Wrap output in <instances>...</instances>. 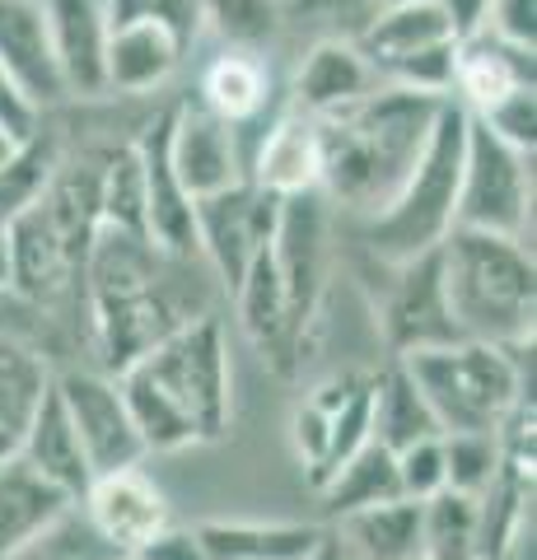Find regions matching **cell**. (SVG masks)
I'll return each instance as SVG.
<instances>
[{"mask_svg": "<svg viewBox=\"0 0 537 560\" xmlns=\"http://www.w3.org/2000/svg\"><path fill=\"white\" fill-rule=\"evenodd\" d=\"M117 388L131 407L145 453H178L220 440L234 416V364L220 318L197 313L192 323L141 350L117 370Z\"/></svg>", "mask_w": 537, "mask_h": 560, "instance_id": "obj_1", "label": "cell"}, {"mask_svg": "<svg viewBox=\"0 0 537 560\" xmlns=\"http://www.w3.org/2000/svg\"><path fill=\"white\" fill-rule=\"evenodd\" d=\"M440 103L444 98L435 94L378 84L365 98H355L351 108L318 117V191L327 201L360 210V215L384 210L411 173V164L421 160L430 127L440 117Z\"/></svg>", "mask_w": 537, "mask_h": 560, "instance_id": "obj_2", "label": "cell"}, {"mask_svg": "<svg viewBox=\"0 0 537 560\" xmlns=\"http://www.w3.org/2000/svg\"><path fill=\"white\" fill-rule=\"evenodd\" d=\"M178 261L187 257H168L141 234L113 230V224L94 230L90 257H84V300H90L94 341L108 370H122L141 350L206 313L173 280Z\"/></svg>", "mask_w": 537, "mask_h": 560, "instance_id": "obj_3", "label": "cell"}, {"mask_svg": "<svg viewBox=\"0 0 537 560\" xmlns=\"http://www.w3.org/2000/svg\"><path fill=\"white\" fill-rule=\"evenodd\" d=\"M98 230V168L90 164H57L38 187L5 220V253H10V294L33 308H57L84 294V257Z\"/></svg>", "mask_w": 537, "mask_h": 560, "instance_id": "obj_4", "label": "cell"}, {"mask_svg": "<svg viewBox=\"0 0 537 560\" xmlns=\"http://www.w3.org/2000/svg\"><path fill=\"white\" fill-rule=\"evenodd\" d=\"M435 253L444 276V300L463 341L533 346L537 271L524 238H500L454 224Z\"/></svg>", "mask_w": 537, "mask_h": 560, "instance_id": "obj_5", "label": "cell"}, {"mask_svg": "<svg viewBox=\"0 0 537 560\" xmlns=\"http://www.w3.org/2000/svg\"><path fill=\"white\" fill-rule=\"evenodd\" d=\"M463 145H467V113L454 98H444L421 160L411 164L388 206L365 215V243L384 267H402V261L435 253L458 224Z\"/></svg>", "mask_w": 537, "mask_h": 560, "instance_id": "obj_6", "label": "cell"}, {"mask_svg": "<svg viewBox=\"0 0 537 560\" xmlns=\"http://www.w3.org/2000/svg\"><path fill=\"white\" fill-rule=\"evenodd\" d=\"M524 346H491V341H448L430 350L397 355L411 383L421 388L425 407L435 411L440 430H505L514 411L524 407Z\"/></svg>", "mask_w": 537, "mask_h": 560, "instance_id": "obj_7", "label": "cell"}, {"mask_svg": "<svg viewBox=\"0 0 537 560\" xmlns=\"http://www.w3.org/2000/svg\"><path fill=\"white\" fill-rule=\"evenodd\" d=\"M528 224H533V154L505 145L487 121L467 117L458 230L528 238Z\"/></svg>", "mask_w": 537, "mask_h": 560, "instance_id": "obj_8", "label": "cell"}, {"mask_svg": "<svg viewBox=\"0 0 537 560\" xmlns=\"http://www.w3.org/2000/svg\"><path fill=\"white\" fill-rule=\"evenodd\" d=\"M51 388H57L66 416H71L94 477H103V471H122V467H141L150 458L141 430H136V420H131V407H127V397L117 388L113 374L71 370V374L51 378Z\"/></svg>", "mask_w": 537, "mask_h": 560, "instance_id": "obj_9", "label": "cell"}, {"mask_svg": "<svg viewBox=\"0 0 537 560\" xmlns=\"http://www.w3.org/2000/svg\"><path fill=\"white\" fill-rule=\"evenodd\" d=\"M276 210H281V197H267L253 183H234L197 201V257L215 271V280L230 294L244 280L253 253L271 243Z\"/></svg>", "mask_w": 537, "mask_h": 560, "instance_id": "obj_10", "label": "cell"}, {"mask_svg": "<svg viewBox=\"0 0 537 560\" xmlns=\"http://www.w3.org/2000/svg\"><path fill=\"white\" fill-rule=\"evenodd\" d=\"M168 164L192 201L244 183L238 127L206 113L201 103H173L168 108Z\"/></svg>", "mask_w": 537, "mask_h": 560, "instance_id": "obj_11", "label": "cell"}, {"mask_svg": "<svg viewBox=\"0 0 537 560\" xmlns=\"http://www.w3.org/2000/svg\"><path fill=\"white\" fill-rule=\"evenodd\" d=\"M323 234H327V206L323 191H300V197H281L271 230V257L285 285V304L294 327L314 318L318 294H323Z\"/></svg>", "mask_w": 537, "mask_h": 560, "instance_id": "obj_12", "label": "cell"}, {"mask_svg": "<svg viewBox=\"0 0 537 560\" xmlns=\"http://www.w3.org/2000/svg\"><path fill=\"white\" fill-rule=\"evenodd\" d=\"M80 514L90 518V528L108 541L117 556L141 551L145 541L168 528V500L160 495L141 467H122V471H103L90 481V490L80 495Z\"/></svg>", "mask_w": 537, "mask_h": 560, "instance_id": "obj_13", "label": "cell"}, {"mask_svg": "<svg viewBox=\"0 0 537 560\" xmlns=\"http://www.w3.org/2000/svg\"><path fill=\"white\" fill-rule=\"evenodd\" d=\"M393 294L384 304V337L393 346V355H411V350L448 346L463 341V331L448 313L444 300V276H440V253H425L416 261L393 267Z\"/></svg>", "mask_w": 537, "mask_h": 560, "instance_id": "obj_14", "label": "cell"}, {"mask_svg": "<svg viewBox=\"0 0 537 560\" xmlns=\"http://www.w3.org/2000/svg\"><path fill=\"white\" fill-rule=\"evenodd\" d=\"M141 154V178H145V234L168 257H197V201L187 197L178 173L168 164V108L136 136Z\"/></svg>", "mask_w": 537, "mask_h": 560, "instance_id": "obj_15", "label": "cell"}, {"mask_svg": "<svg viewBox=\"0 0 537 560\" xmlns=\"http://www.w3.org/2000/svg\"><path fill=\"white\" fill-rule=\"evenodd\" d=\"M318 117L285 103L257 140L253 160H244V183L267 191V197H300V191H318Z\"/></svg>", "mask_w": 537, "mask_h": 560, "instance_id": "obj_16", "label": "cell"}, {"mask_svg": "<svg viewBox=\"0 0 537 560\" xmlns=\"http://www.w3.org/2000/svg\"><path fill=\"white\" fill-rule=\"evenodd\" d=\"M524 84H533V51L495 38L487 28H472L454 43V84H448V98L467 117H487L500 98H510Z\"/></svg>", "mask_w": 537, "mask_h": 560, "instance_id": "obj_17", "label": "cell"}, {"mask_svg": "<svg viewBox=\"0 0 537 560\" xmlns=\"http://www.w3.org/2000/svg\"><path fill=\"white\" fill-rule=\"evenodd\" d=\"M47 38L57 57L66 98H103V51H108V10L103 0H43Z\"/></svg>", "mask_w": 537, "mask_h": 560, "instance_id": "obj_18", "label": "cell"}, {"mask_svg": "<svg viewBox=\"0 0 537 560\" xmlns=\"http://www.w3.org/2000/svg\"><path fill=\"white\" fill-rule=\"evenodd\" d=\"M0 66H5V75L20 84L24 98L38 113L66 103V84H61V70H57L51 38H47L43 0H0Z\"/></svg>", "mask_w": 537, "mask_h": 560, "instance_id": "obj_19", "label": "cell"}, {"mask_svg": "<svg viewBox=\"0 0 537 560\" xmlns=\"http://www.w3.org/2000/svg\"><path fill=\"white\" fill-rule=\"evenodd\" d=\"M370 90H378V75L370 57L360 51V43L346 33V38H323L304 51L290 84V108H300L308 117H327V113L351 108Z\"/></svg>", "mask_w": 537, "mask_h": 560, "instance_id": "obj_20", "label": "cell"}, {"mask_svg": "<svg viewBox=\"0 0 537 560\" xmlns=\"http://www.w3.org/2000/svg\"><path fill=\"white\" fill-rule=\"evenodd\" d=\"M187 47L168 28L150 20L108 24V51H103V90L117 98H141L154 94L168 75L183 66Z\"/></svg>", "mask_w": 537, "mask_h": 560, "instance_id": "obj_21", "label": "cell"}, {"mask_svg": "<svg viewBox=\"0 0 537 560\" xmlns=\"http://www.w3.org/2000/svg\"><path fill=\"white\" fill-rule=\"evenodd\" d=\"M14 453H20V458L38 471L47 486H57L61 495H71L75 504H80V495L94 481V467H90V458H84L80 434L71 425V416H66L57 388H47L43 401L33 407L28 425L20 430V444H14Z\"/></svg>", "mask_w": 537, "mask_h": 560, "instance_id": "obj_22", "label": "cell"}, {"mask_svg": "<svg viewBox=\"0 0 537 560\" xmlns=\"http://www.w3.org/2000/svg\"><path fill=\"white\" fill-rule=\"evenodd\" d=\"M351 38L360 43V51L370 57L374 75H384L388 66L416 57L425 47H444L458 38L454 20L444 14L440 0H393V5L374 10L365 24H360Z\"/></svg>", "mask_w": 537, "mask_h": 560, "instance_id": "obj_23", "label": "cell"}, {"mask_svg": "<svg viewBox=\"0 0 537 560\" xmlns=\"http://www.w3.org/2000/svg\"><path fill=\"white\" fill-rule=\"evenodd\" d=\"M271 98V70L262 51H244V47H220L206 61L201 80H197V103L206 113H215L230 127H248L262 117Z\"/></svg>", "mask_w": 537, "mask_h": 560, "instance_id": "obj_24", "label": "cell"}, {"mask_svg": "<svg viewBox=\"0 0 537 560\" xmlns=\"http://www.w3.org/2000/svg\"><path fill=\"white\" fill-rule=\"evenodd\" d=\"M71 495H61L57 486H47L20 453H10L0 463V560H10L20 547H28L43 528H51L66 510Z\"/></svg>", "mask_w": 537, "mask_h": 560, "instance_id": "obj_25", "label": "cell"}, {"mask_svg": "<svg viewBox=\"0 0 537 560\" xmlns=\"http://www.w3.org/2000/svg\"><path fill=\"white\" fill-rule=\"evenodd\" d=\"M201 547L211 560H308L327 528L318 523H201Z\"/></svg>", "mask_w": 537, "mask_h": 560, "instance_id": "obj_26", "label": "cell"}, {"mask_svg": "<svg viewBox=\"0 0 537 560\" xmlns=\"http://www.w3.org/2000/svg\"><path fill=\"white\" fill-rule=\"evenodd\" d=\"M346 551L355 560H425L421 547V500H384L370 510H355L337 518Z\"/></svg>", "mask_w": 537, "mask_h": 560, "instance_id": "obj_27", "label": "cell"}, {"mask_svg": "<svg viewBox=\"0 0 537 560\" xmlns=\"http://www.w3.org/2000/svg\"><path fill=\"white\" fill-rule=\"evenodd\" d=\"M370 434L388 453L407 448L416 440H425V434H444L435 411L425 407L421 388L411 383V374L402 370V360L388 364L384 374L374 378V401H370Z\"/></svg>", "mask_w": 537, "mask_h": 560, "instance_id": "obj_28", "label": "cell"}, {"mask_svg": "<svg viewBox=\"0 0 537 560\" xmlns=\"http://www.w3.org/2000/svg\"><path fill=\"white\" fill-rule=\"evenodd\" d=\"M318 495H323V504H327V514H332V518H346L355 510H370V504L397 500V495H402V486H397L393 453L378 440H370L365 448H355L351 458H346L332 477L318 486Z\"/></svg>", "mask_w": 537, "mask_h": 560, "instance_id": "obj_29", "label": "cell"}, {"mask_svg": "<svg viewBox=\"0 0 537 560\" xmlns=\"http://www.w3.org/2000/svg\"><path fill=\"white\" fill-rule=\"evenodd\" d=\"M421 547L425 560H472L481 551V495L444 486L421 500Z\"/></svg>", "mask_w": 537, "mask_h": 560, "instance_id": "obj_30", "label": "cell"}, {"mask_svg": "<svg viewBox=\"0 0 537 560\" xmlns=\"http://www.w3.org/2000/svg\"><path fill=\"white\" fill-rule=\"evenodd\" d=\"M47 388H51L47 360L33 346H24L14 331H0V430H10L20 440V430L28 425V416Z\"/></svg>", "mask_w": 537, "mask_h": 560, "instance_id": "obj_31", "label": "cell"}, {"mask_svg": "<svg viewBox=\"0 0 537 560\" xmlns=\"http://www.w3.org/2000/svg\"><path fill=\"white\" fill-rule=\"evenodd\" d=\"M98 224L127 234H145V178H141V154L136 145L113 150L98 168Z\"/></svg>", "mask_w": 537, "mask_h": 560, "instance_id": "obj_32", "label": "cell"}, {"mask_svg": "<svg viewBox=\"0 0 537 560\" xmlns=\"http://www.w3.org/2000/svg\"><path fill=\"white\" fill-rule=\"evenodd\" d=\"M505 467V444L500 430H454L444 434V477L448 490L463 495H487Z\"/></svg>", "mask_w": 537, "mask_h": 560, "instance_id": "obj_33", "label": "cell"}, {"mask_svg": "<svg viewBox=\"0 0 537 560\" xmlns=\"http://www.w3.org/2000/svg\"><path fill=\"white\" fill-rule=\"evenodd\" d=\"M281 28L276 0H206V33H215L220 47L262 51Z\"/></svg>", "mask_w": 537, "mask_h": 560, "instance_id": "obj_34", "label": "cell"}, {"mask_svg": "<svg viewBox=\"0 0 537 560\" xmlns=\"http://www.w3.org/2000/svg\"><path fill=\"white\" fill-rule=\"evenodd\" d=\"M113 556L117 551L90 528V518L80 514V504H71V510L51 523V528H43L28 547H20L10 560H113Z\"/></svg>", "mask_w": 537, "mask_h": 560, "instance_id": "obj_35", "label": "cell"}, {"mask_svg": "<svg viewBox=\"0 0 537 560\" xmlns=\"http://www.w3.org/2000/svg\"><path fill=\"white\" fill-rule=\"evenodd\" d=\"M355 374H341V378H327L323 388L308 393L300 407H294V420H290V434H294V448H300V458L304 467L314 471L318 458H323V448H327V430H332V411L346 401V393L355 388Z\"/></svg>", "mask_w": 537, "mask_h": 560, "instance_id": "obj_36", "label": "cell"}, {"mask_svg": "<svg viewBox=\"0 0 537 560\" xmlns=\"http://www.w3.org/2000/svg\"><path fill=\"white\" fill-rule=\"evenodd\" d=\"M108 24H131V20H150L168 28L187 51L206 38V0H103Z\"/></svg>", "mask_w": 537, "mask_h": 560, "instance_id": "obj_37", "label": "cell"}, {"mask_svg": "<svg viewBox=\"0 0 537 560\" xmlns=\"http://www.w3.org/2000/svg\"><path fill=\"white\" fill-rule=\"evenodd\" d=\"M393 463H397V486H402L407 500H430L448 486V477H444V434H425V440L397 448Z\"/></svg>", "mask_w": 537, "mask_h": 560, "instance_id": "obj_38", "label": "cell"}, {"mask_svg": "<svg viewBox=\"0 0 537 560\" xmlns=\"http://www.w3.org/2000/svg\"><path fill=\"white\" fill-rule=\"evenodd\" d=\"M477 121H487V127L505 140V145L533 154V145H537V90H533V84H524V90H514L510 98H500L495 108L487 117H477Z\"/></svg>", "mask_w": 537, "mask_h": 560, "instance_id": "obj_39", "label": "cell"}, {"mask_svg": "<svg viewBox=\"0 0 537 560\" xmlns=\"http://www.w3.org/2000/svg\"><path fill=\"white\" fill-rule=\"evenodd\" d=\"M477 28L524 51H537V0H487V14H481Z\"/></svg>", "mask_w": 537, "mask_h": 560, "instance_id": "obj_40", "label": "cell"}, {"mask_svg": "<svg viewBox=\"0 0 537 560\" xmlns=\"http://www.w3.org/2000/svg\"><path fill=\"white\" fill-rule=\"evenodd\" d=\"M0 127H5L14 140H24V145L33 136H43V113L33 108L20 84L5 75V66H0Z\"/></svg>", "mask_w": 537, "mask_h": 560, "instance_id": "obj_41", "label": "cell"}, {"mask_svg": "<svg viewBox=\"0 0 537 560\" xmlns=\"http://www.w3.org/2000/svg\"><path fill=\"white\" fill-rule=\"evenodd\" d=\"M136 560H211L206 556V547H201V537H197V528H160L141 551H131Z\"/></svg>", "mask_w": 537, "mask_h": 560, "instance_id": "obj_42", "label": "cell"}, {"mask_svg": "<svg viewBox=\"0 0 537 560\" xmlns=\"http://www.w3.org/2000/svg\"><path fill=\"white\" fill-rule=\"evenodd\" d=\"M341 5H346V10H355V28H360V24H365L370 14H374V10L393 5V0H341Z\"/></svg>", "mask_w": 537, "mask_h": 560, "instance_id": "obj_43", "label": "cell"}, {"mask_svg": "<svg viewBox=\"0 0 537 560\" xmlns=\"http://www.w3.org/2000/svg\"><path fill=\"white\" fill-rule=\"evenodd\" d=\"M20 150H24V140H14L5 127H0V168L14 164V154H20Z\"/></svg>", "mask_w": 537, "mask_h": 560, "instance_id": "obj_44", "label": "cell"}, {"mask_svg": "<svg viewBox=\"0 0 537 560\" xmlns=\"http://www.w3.org/2000/svg\"><path fill=\"white\" fill-rule=\"evenodd\" d=\"M308 560H346V547H341V541H337L332 533H327V537H323V547H318L314 556H308Z\"/></svg>", "mask_w": 537, "mask_h": 560, "instance_id": "obj_45", "label": "cell"}, {"mask_svg": "<svg viewBox=\"0 0 537 560\" xmlns=\"http://www.w3.org/2000/svg\"><path fill=\"white\" fill-rule=\"evenodd\" d=\"M10 294V253H5V234H0V300Z\"/></svg>", "mask_w": 537, "mask_h": 560, "instance_id": "obj_46", "label": "cell"}, {"mask_svg": "<svg viewBox=\"0 0 537 560\" xmlns=\"http://www.w3.org/2000/svg\"><path fill=\"white\" fill-rule=\"evenodd\" d=\"M14 444H20V440H14V434H10V430H0V463H5V458H10V453H14Z\"/></svg>", "mask_w": 537, "mask_h": 560, "instance_id": "obj_47", "label": "cell"}, {"mask_svg": "<svg viewBox=\"0 0 537 560\" xmlns=\"http://www.w3.org/2000/svg\"><path fill=\"white\" fill-rule=\"evenodd\" d=\"M113 560H136V556H113Z\"/></svg>", "mask_w": 537, "mask_h": 560, "instance_id": "obj_48", "label": "cell"}]
</instances>
